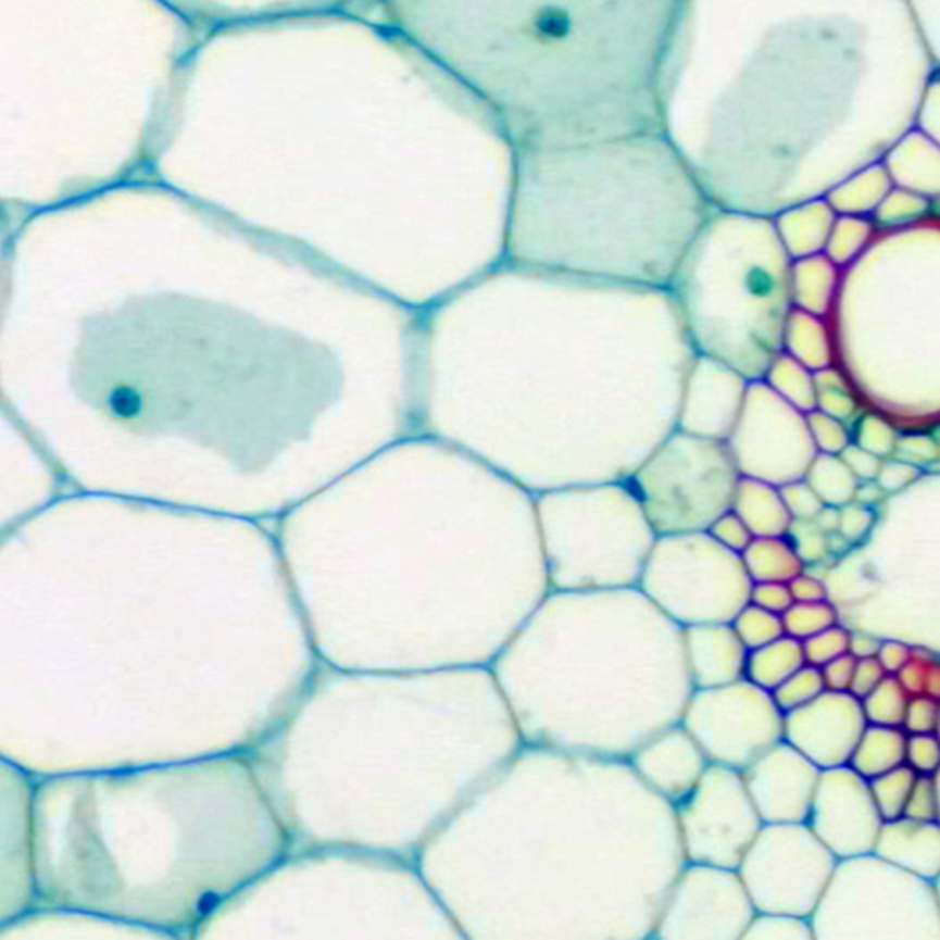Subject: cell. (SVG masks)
Here are the masks:
<instances>
[{"label": "cell", "instance_id": "6da1fadb", "mask_svg": "<svg viewBox=\"0 0 940 940\" xmlns=\"http://www.w3.org/2000/svg\"><path fill=\"white\" fill-rule=\"evenodd\" d=\"M792 260L768 215L724 210L698 230L668 284L692 351L763 379L782 351Z\"/></svg>", "mask_w": 940, "mask_h": 940}, {"label": "cell", "instance_id": "7a4b0ae2", "mask_svg": "<svg viewBox=\"0 0 940 940\" xmlns=\"http://www.w3.org/2000/svg\"><path fill=\"white\" fill-rule=\"evenodd\" d=\"M811 924L814 940H940L939 881L875 852L838 860Z\"/></svg>", "mask_w": 940, "mask_h": 940}, {"label": "cell", "instance_id": "3957f363", "mask_svg": "<svg viewBox=\"0 0 940 940\" xmlns=\"http://www.w3.org/2000/svg\"><path fill=\"white\" fill-rule=\"evenodd\" d=\"M740 473L724 439L676 428L625 478L660 535L707 531L734 505Z\"/></svg>", "mask_w": 940, "mask_h": 940}, {"label": "cell", "instance_id": "277c9868", "mask_svg": "<svg viewBox=\"0 0 940 940\" xmlns=\"http://www.w3.org/2000/svg\"><path fill=\"white\" fill-rule=\"evenodd\" d=\"M751 585L739 553L726 550L707 531H692L656 537L638 590L667 619L686 628L731 623L750 601Z\"/></svg>", "mask_w": 940, "mask_h": 940}, {"label": "cell", "instance_id": "5b68a950", "mask_svg": "<svg viewBox=\"0 0 940 940\" xmlns=\"http://www.w3.org/2000/svg\"><path fill=\"white\" fill-rule=\"evenodd\" d=\"M588 511L575 529L568 556L555 562L564 592H593L638 586L656 532L625 479L586 492Z\"/></svg>", "mask_w": 940, "mask_h": 940}, {"label": "cell", "instance_id": "8992f818", "mask_svg": "<svg viewBox=\"0 0 940 940\" xmlns=\"http://www.w3.org/2000/svg\"><path fill=\"white\" fill-rule=\"evenodd\" d=\"M836 864L806 823H764L737 875L755 911L811 918Z\"/></svg>", "mask_w": 940, "mask_h": 940}, {"label": "cell", "instance_id": "52a82bcc", "mask_svg": "<svg viewBox=\"0 0 940 940\" xmlns=\"http://www.w3.org/2000/svg\"><path fill=\"white\" fill-rule=\"evenodd\" d=\"M782 711L751 681L692 689L680 724L710 764L742 769L782 740Z\"/></svg>", "mask_w": 940, "mask_h": 940}, {"label": "cell", "instance_id": "ba28073f", "mask_svg": "<svg viewBox=\"0 0 940 940\" xmlns=\"http://www.w3.org/2000/svg\"><path fill=\"white\" fill-rule=\"evenodd\" d=\"M681 852L691 864L737 869L764 823L739 769L710 764L686 798L675 804Z\"/></svg>", "mask_w": 940, "mask_h": 940}, {"label": "cell", "instance_id": "9c48e42d", "mask_svg": "<svg viewBox=\"0 0 940 940\" xmlns=\"http://www.w3.org/2000/svg\"><path fill=\"white\" fill-rule=\"evenodd\" d=\"M726 443L740 476L775 487L803 478L817 454L806 414L777 396L763 379L748 383Z\"/></svg>", "mask_w": 940, "mask_h": 940}, {"label": "cell", "instance_id": "30bf717a", "mask_svg": "<svg viewBox=\"0 0 940 940\" xmlns=\"http://www.w3.org/2000/svg\"><path fill=\"white\" fill-rule=\"evenodd\" d=\"M753 915L737 869L686 862L668 889L652 939H742Z\"/></svg>", "mask_w": 940, "mask_h": 940}, {"label": "cell", "instance_id": "8fae6325", "mask_svg": "<svg viewBox=\"0 0 940 940\" xmlns=\"http://www.w3.org/2000/svg\"><path fill=\"white\" fill-rule=\"evenodd\" d=\"M36 775L0 753V933L36 905Z\"/></svg>", "mask_w": 940, "mask_h": 940}, {"label": "cell", "instance_id": "7c38bea8", "mask_svg": "<svg viewBox=\"0 0 940 940\" xmlns=\"http://www.w3.org/2000/svg\"><path fill=\"white\" fill-rule=\"evenodd\" d=\"M806 825L838 860L869 854L881 817L869 781L851 766L822 769Z\"/></svg>", "mask_w": 940, "mask_h": 940}, {"label": "cell", "instance_id": "4fadbf2b", "mask_svg": "<svg viewBox=\"0 0 940 940\" xmlns=\"http://www.w3.org/2000/svg\"><path fill=\"white\" fill-rule=\"evenodd\" d=\"M867 728L862 702L851 692L825 691L782 716V740L819 769L847 766Z\"/></svg>", "mask_w": 940, "mask_h": 940}, {"label": "cell", "instance_id": "5bb4252c", "mask_svg": "<svg viewBox=\"0 0 940 940\" xmlns=\"http://www.w3.org/2000/svg\"><path fill=\"white\" fill-rule=\"evenodd\" d=\"M763 823H804L822 769L785 740L769 745L742 772Z\"/></svg>", "mask_w": 940, "mask_h": 940}, {"label": "cell", "instance_id": "9a60e30c", "mask_svg": "<svg viewBox=\"0 0 940 940\" xmlns=\"http://www.w3.org/2000/svg\"><path fill=\"white\" fill-rule=\"evenodd\" d=\"M750 380L711 356L694 353L676 428L702 438L728 439Z\"/></svg>", "mask_w": 940, "mask_h": 940}, {"label": "cell", "instance_id": "2e32d148", "mask_svg": "<svg viewBox=\"0 0 940 940\" xmlns=\"http://www.w3.org/2000/svg\"><path fill=\"white\" fill-rule=\"evenodd\" d=\"M627 761L639 779L670 804L686 798L710 766L704 751L680 722L649 737Z\"/></svg>", "mask_w": 940, "mask_h": 940}, {"label": "cell", "instance_id": "e0dca14e", "mask_svg": "<svg viewBox=\"0 0 940 940\" xmlns=\"http://www.w3.org/2000/svg\"><path fill=\"white\" fill-rule=\"evenodd\" d=\"M687 673L694 689L726 686L745 675L748 649L731 623H705L681 628Z\"/></svg>", "mask_w": 940, "mask_h": 940}, {"label": "cell", "instance_id": "ac0fdd59", "mask_svg": "<svg viewBox=\"0 0 940 940\" xmlns=\"http://www.w3.org/2000/svg\"><path fill=\"white\" fill-rule=\"evenodd\" d=\"M876 856L924 880L939 881V822H917L900 816L881 823Z\"/></svg>", "mask_w": 940, "mask_h": 940}, {"label": "cell", "instance_id": "d6986e66", "mask_svg": "<svg viewBox=\"0 0 940 940\" xmlns=\"http://www.w3.org/2000/svg\"><path fill=\"white\" fill-rule=\"evenodd\" d=\"M775 231L790 260L822 254L828 234L835 225L836 212L828 202L812 201L772 215Z\"/></svg>", "mask_w": 940, "mask_h": 940}, {"label": "cell", "instance_id": "ffe728a7", "mask_svg": "<svg viewBox=\"0 0 940 940\" xmlns=\"http://www.w3.org/2000/svg\"><path fill=\"white\" fill-rule=\"evenodd\" d=\"M731 511L744 522L753 539L782 537L792 522L779 487L745 476H740Z\"/></svg>", "mask_w": 940, "mask_h": 940}, {"label": "cell", "instance_id": "44dd1931", "mask_svg": "<svg viewBox=\"0 0 940 940\" xmlns=\"http://www.w3.org/2000/svg\"><path fill=\"white\" fill-rule=\"evenodd\" d=\"M840 273V266H836L823 252L792 260L790 266L792 308L827 318L835 303Z\"/></svg>", "mask_w": 940, "mask_h": 940}, {"label": "cell", "instance_id": "7402d4cb", "mask_svg": "<svg viewBox=\"0 0 940 940\" xmlns=\"http://www.w3.org/2000/svg\"><path fill=\"white\" fill-rule=\"evenodd\" d=\"M782 353L793 361L817 372L835 364V349L828 329V319L816 314L790 309L785 333H782Z\"/></svg>", "mask_w": 940, "mask_h": 940}, {"label": "cell", "instance_id": "603a6c76", "mask_svg": "<svg viewBox=\"0 0 940 940\" xmlns=\"http://www.w3.org/2000/svg\"><path fill=\"white\" fill-rule=\"evenodd\" d=\"M905 735L902 728L867 724L852 751L849 764L857 775L870 781L889 769L905 764Z\"/></svg>", "mask_w": 940, "mask_h": 940}, {"label": "cell", "instance_id": "cb8c5ba5", "mask_svg": "<svg viewBox=\"0 0 940 940\" xmlns=\"http://www.w3.org/2000/svg\"><path fill=\"white\" fill-rule=\"evenodd\" d=\"M751 582H790L803 572V562L787 537H755L740 553Z\"/></svg>", "mask_w": 940, "mask_h": 940}, {"label": "cell", "instance_id": "d4e9b609", "mask_svg": "<svg viewBox=\"0 0 940 940\" xmlns=\"http://www.w3.org/2000/svg\"><path fill=\"white\" fill-rule=\"evenodd\" d=\"M803 665V644L785 634L772 643L748 652L744 678L753 686L772 692Z\"/></svg>", "mask_w": 940, "mask_h": 940}, {"label": "cell", "instance_id": "484cf974", "mask_svg": "<svg viewBox=\"0 0 940 940\" xmlns=\"http://www.w3.org/2000/svg\"><path fill=\"white\" fill-rule=\"evenodd\" d=\"M803 479L811 486L812 491L816 492L823 505L835 507L854 502V494L860 486L856 476L847 467L840 454L825 452L814 455Z\"/></svg>", "mask_w": 940, "mask_h": 940}, {"label": "cell", "instance_id": "4316f807", "mask_svg": "<svg viewBox=\"0 0 940 940\" xmlns=\"http://www.w3.org/2000/svg\"><path fill=\"white\" fill-rule=\"evenodd\" d=\"M764 383L772 390L781 396L785 401L809 414L816 410V386H814V372L787 353H779L774 362L769 364L768 372L764 373Z\"/></svg>", "mask_w": 940, "mask_h": 940}, {"label": "cell", "instance_id": "83f0119b", "mask_svg": "<svg viewBox=\"0 0 940 940\" xmlns=\"http://www.w3.org/2000/svg\"><path fill=\"white\" fill-rule=\"evenodd\" d=\"M873 234H875V223L869 217L836 213L835 225L828 234L827 247L823 254L827 255L836 266L845 268L869 247Z\"/></svg>", "mask_w": 940, "mask_h": 940}, {"label": "cell", "instance_id": "f1b7e54d", "mask_svg": "<svg viewBox=\"0 0 940 940\" xmlns=\"http://www.w3.org/2000/svg\"><path fill=\"white\" fill-rule=\"evenodd\" d=\"M788 542L803 562L804 569L822 577L835 564V556L828 551V535L814 521H795L788 527Z\"/></svg>", "mask_w": 940, "mask_h": 940}, {"label": "cell", "instance_id": "f546056e", "mask_svg": "<svg viewBox=\"0 0 940 940\" xmlns=\"http://www.w3.org/2000/svg\"><path fill=\"white\" fill-rule=\"evenodd\" d=\"M907 700L910 694L905 692L904 687L900 686L897 676L888 675L860 702L867 724L900 728L904 720Z\"/></svg>", "mask_w": 940, "mask_h": 940}, {"label": "cell", "instance_id": "4dcf8cb0", "mask_svg": "<svg viewBox=\"0 0 940 940\" xmlns=\"http://www.w3.org/2000/svg\"><path fill=\"white\" fill-rule=\"evenodd\" d=\"M917 777V772H913L907 764H900L897 768L889 769L886 774L870 779V793H873V799H875L883 822L904 814L905 803L910 799L911 790H913Z\"/></svg>", "mask_w": 940, "mask_h": 940}, {"label": "cell", "instance_id": "1f68e13d", "mask_svg": "<svg viewBox=\"0 0 940 940\" xmlns=\"http://www.w3.org/2000/svg\"><path fill=\"white\" fill-rule=\"evenodd\" d=\"M893 676L910 697L928 694L940 698V652L913 644L910 660Z\"/></svg>", "mask_w": 940, "mask_h": 940}, {"label": "cell", "instance_id": "d6a6232c", "mask_svg": "<svg viewBox=\"0 0 940 940\" xmlns=\"http://www.w3.org/2000/svg\"><path fill=\"white\" fill-rule=\"evenodd\" d=\"M782 628L790 638L804 641L812 638L814 634L822 632L825 628L840 623V615L835 604L828 599L825 601H812V603H798L793 601L781 614Z\"/></svg>", "mask_w": 940, "mask_h": 940}, {"label": "cell", "instance_id": "836d02e7", "mask_svg": "<svg viewBox=\"0 0 940 940\" xmlns=\"http://www.w3.org/2000/svg\"><path fill=\"white\" fill-rule=\"evenodd\" d=\"M731 627L739 636L748 651L772 643L774 639L785 636L781 615L761 609L757 604L748 603L735 614Z\"/></svg>", "mask_w": 940, "mask_h": 940}, {"label": "cell", "instance_id": "e575fe53", "mask_svg": "<svg viewBox=\"0 0 940 940\" xmlns=\"http://www.w3.org/2000/svg\"><path fill=\"white\" fill-rule=\"evenodd\" d=\"M742 940H814V931L809 917L755 911Z\"/></svg>", "mask_w": 940, "mask_h": 940}, {"label": "cell", "instance_id": "d590c367", "mask_svg": "<svg viewBox=\"0 0 940 940\" xmlns=\"http://www.w3.org/2000/svg\"><path fill=\"white\" fill-rule=\"evenodd\" d=\"M823 691H825V684H823L822 670L804 663L803 667H799L792 676H788L787 680L782 681L781 686L775 687L769 694L785 715L809 704Z\"/></svg>", "mask_w": 940, "mask_h": 940}, {"label": "cell", "instance_id": "8d00e7d4", "mask_svg": "<svg viewBox=\"0 0 940 940\" xmlns=\"http://www.w3.org/2000/svg\"><path fill=\"white\" fill-rule=\"evenodd\" d=\"M897 436H899L897 426L873 410H865L852 428V443L860 444L862 449L869 450L880 458H889L893 454Z\"/></svg>", "mask_w": 940, "mask_h": 940}, {"label": "cell", "instance_id": "74e56055", "mask_svg": "<svg viewBox=\"0 0 940 940\" xmlns=\"http://www.w3.org/2000/svg\"><path fill=\"white\" fill-rule=\"evenodd\" d=\"M891 458L910 463L923 473H937L940 460L937 434L899 433Z\"/></svg>", "mask_w": 940, "mask_h": 940}, {"label": "cell", "instance_id": "f35d334b", "mask_svg": "<svg viewBox=\"0 0 940 940\" xmlns=\"http://www.w3.org/2000/svg\"><path fill=\"white\" fill-rule=\"evenodd\" d=\"M849 638H851V630L845 625L836 623L832 627L814 634L812 638L804 639L801 641L804 663L822 668L825 663L849 652Z\"/></svg>", "mask_w": 940, "mask_h": 940}, {"label": "cell", "instance_id": "ab89813d", "mask_svg": "<svg viewBox=\"0 0 940 940\" xmlns=\"http://www.w3.org/2000/svg\"><path fill=\"white\" fill-rule=\"evenodd\" d=\"M806 425L811 433L812 441L816 444L817 452L825 454H840L847 444L852 441L851 428L841 421L823 414L822 410H812L806 414Z\"/></svg>", "mask_w": 940, "mask_h": 940}, {"label": "cell", "instance_id": "60d3db41", "mask_svg": "<svg viewBox=\"0 0 940 940\" xmlns=\"http://www.w3.org/2000/svg\"><path fill=\"white\" fill-rule=\"evenodd\" d=\"M940 698L917 694L910 697L900 728L905 735L939 734Z\"/></svg>", "mask_w": 940, "mask_h": 940}, {"label": "cell", "instance_id": "b9f144b4", "mask_svg": "<svg viewBox=\"0 0 940 940\" xmlns=\"http://www.w3.org/2000/svg\"><path fill=\"white\" fill-rule=\"evenodd\" d=\"M876 518H878V507H869L862 503L851 502L840 507V524H838V535L856 548L869 537L873 527H875Z\"/></svg>", "mask_w": 940, "mask_h": 940}, {"label": "cell", "instance_id": "7bdbcfd3", "mask_svg": "<svg viewBox=\"0 0 940 940\" xmlns=\"http://www.w3.org/2000/svg\"><path fill=\"white\" fill-rule=\"evenodd\" d=\"M902 816L917 822H939L937 774L918 775Z\"/></svg>", "mask_w": 940, "mask_h": 940}, {"label": "cell", "instance_id": "ee69618b", "mask_svg": "<svg viewBox=\"0 0 940 940\" xmlns=\"http://www.w3.org/2000/svg\"><path fill=\"white\" fill-rule=\"evenodd\" d=\"M939 737L937 734L907 735L905 764L918 775L937 774L939 769Z\"/></svg>", "mask_w": 940, "mask_h": 940}, {"label": "cell", "instance_id": "f6af8a7d", "mask_svg": "<svg viewBox=\"0 0 940 940\" xmlns=\"http://www.w3.org/2000/svg\"><path fill=\"white\" fill-rule=\"evenodd\" d=\"M782 502L787 505L788 513L795 521H814L817 513L822 511L823 502L812 491L811 486L803 478L785 484L779 487Z\"/></svg>", "mask_w": 940, "mask_h": 940}, {"label": "cell", "instance_id": "bcb514c9", "mask_svg": "<svg viewBox=\"0 0 940 940\" xmlns=\"http://www.w3.org/2000/svg\"><path fill=\"white\" fill-rule=\"evenodd\" d=\"M924 474L928 473H923L920 468L913 467L910 463L900 462L897 458L889 455V458H883L875 481L886 497H893L897 492H902L907 487L913 486Z\"/></svg>", "mask_w": 940, "mask_h": 940}, {"label": "cell", "instance_id": "7dc6e473", "mask_svg": "<svg viewBox=\"0 0 940 940\" xmlns=\"http://www.w3.org/2000/svg\"><path fill=\"white\" fill-rule=\"evenodd\" d=\"M707 532H710L711 537H713L718 544L724 546L726 550L734 551V553H739V555L745 550V548H748L751 540H753V535H751L750 529L745 527L744 522L740 521L739 516L735 515L731 509H729L728 513L718 516V518L711 524Z\"/></svg>", "mask_w": 940, "mask_h": 940}, {"label": "cell", "instance_id": "c3c4849f", "mask_svg": "<svg viewBox=\"0 0 940 940\" xmlns=\"http://www.w3.org/2000/svg\"><path fill=\"white\" fill-rule=\"evenodd\" d=\"M750 603L781 615L793 603L788 582H753Z\"/></svg>", "mask_w": 940, "mask_h": 940}, {"label": "cell", "instance_id": "681fc988", "mask_svg": "<svg viewBox=\"0 0 940 940\" xmlns=\"http://www.w3.org/2000/svg\"><path fill=\"white\" fill-rule=\"evenodd\" d=\"M840 458L845 463L847 467L851 468V473L856 476L857 481H873L876 474L880 471L883 458L873 454L869 450L862 449L860 444L849 443L845 449L841 450Z\"/></svg>", "mask_w": 940, "mask_h": 940}, {"label": "cell", "instance_id": "f907efd6", "mask_svg": "<svg viewBox=\"0 0 940 940\" xmlns=\"http://www.w3.org/2000/svg\"><path fill=\"white\" fill-rule=\"evenodd\" d=\"M888 676V673L883 670L880 662L873 657H860L856 660V665H854V675H852L851 687H849V692H851L852 697H856L857 700H862V698L867 697L873 689H875L878 684H880L883 678Z\"/></svg>", "mask_w": 940, "mask_h": 940}, {"label": "cell", "instance_id": "816d5d0a", "mask_svg": "<svg viewBox=\"0 0 940 940\" xmlns=\"http://www.w3.org/2000/svg\"><path fill=\"white\" fill-rule=\"evenodd\" d=\"M854 665H856V657L852 656L851 652H845V654H841V656L825 663L819 668L825 689H828V691L849 692L852 675H854Z\"/></svg>", "mask_w": 940, "mask_h": 940}, {"label": "cell", "instance_id": "f5cc1de1", "mask_svg": "<svg viewBox=\"0 0 940 940\" xmlns=\"http://www.w3.org/2000/svg\"><path fill=\"white\" fill-rule=\"evenodd\" d=\"M911 651H913V644L907 643L904 639L881 638L875 657L888 675H897L900 668L904 667V663L910 660Z\"/></svg>", "mask_w": 940, "mask_h": 940}, {"label": "cell", "instance_id": "db71d44e", "mask_svg": "<svg viewBox=\"0 0 940 940\" xmlns=\"http://www.w3.org/2000/svg\"><path fill=\"white\" fill-rule=\"evenodd\" d=\"M788 588H790L793 601H798V603H812V601H825V599H828L825 580L822 577H817V575L811 574V572H806V569L795 575L788 582Z\"/></svg>", "mask_w": 940, "mask_h": 940}, {"label": "cell", "instance_id": "11a10c76", "mask_svg": "<svg viewBox=\"0 0 940 940\" xmlns=\"http://www.w3.org/2000/svg\"><path fill=\"white\" fill-rule=\"evenodd\" d=\"M851 630V628H849ZM881 638L875 636V634L867 632V630H851V638H849V652H851L852 656L860 660V657H873L876 656V652H878V647H880Z\"/></svg>", "mask_w": 940, "mask_h": 940}, {"label": "cell", "instance_id": "9f6ffc18", "mask_svg": "<svg viewBox=\"0 0 940 940\" xmlns=\"http://www.w3.org/2000/svg\"><path fill=\"white\" fill-rule=\"evenodd\" d=\"M814 522H816L817 526L822 527L823 531L827 532V535L838 531V524H840V507H835V505H823L822 511L817 513Z\"/></svg>", "mask_w": 940, "mask_h": 940}]
</instances>
